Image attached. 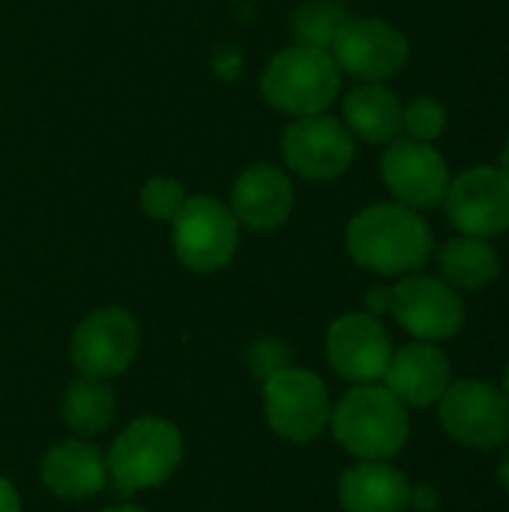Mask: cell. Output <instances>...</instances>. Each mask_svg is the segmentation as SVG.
I'll list each match as a JSON object with an SVG mask.
<instances>
[{
  "label": "cell",
  "instance_id": "6da1fadb",
  "mask_svg": "<svg viewBox=\"0 0 509 512\" xmlns=\"http://www.w3.org/2000/svg\"><path fill=\"white\" fill-rule=\"evenodd\" d=\"M351 258L381 276L417 273L435 252L423 216L405 204H375L357 213L345 234Z\"/></svg>",
  "mask_w": 509,
  "mask_h": 512
},
{
  "label": "cell",
  "instance_id": "7a4b0ae2",
  "mask_svg": "<svg viewBox=\"0 0 509 512\" xmlns=\"http://www.w3.org/2000/svg\"><path fill=\"white\" fill-rule=\"evenodd\" d=\"M336 441L360 462H387L408 441V405L381 384H357L330 411Z\"/></svg>",
  "mask_w": 509,
  "mask_h": 512
},
{
  "label": "cell",
  "instance_id": "3957f363",
  "mask_svg": "<svg viewBox=\"0 0 509 512\" xmlns=\"http://www.w3.org/2000/svg\"><path fill=\"white\" fill-rule=\"evenodd\" d=\"M342 87V69L327 48L294 45L279 51L261 75V93L279 111L309 117L333 105Z\"/></svg>",
  "mask_w": 509,
  "mask_h": 512
},
{
  "label": "cell",
  "instance_id": "277c9868",
  "mask_svg": "<svg viewBox=\"0 0 509 512\" xmlns=\"http://www.w3.org/2000/svg\"><path fill=\"white\" fill-rule=\"evenodd\" d=\"M183 459V438L174 423L162 417L132 420L108 453V477L114 492L132 495L138 489L162 486Z\"/></svg>",
  "mask_w": 509,
  "mask_h": 512
},
{
  "label": "cell",
  "instance_id": "5b68a950",
  "mask_svg": "<svg viewBox=\"0 0 509 512\" xmlns=\"http://www.w3.org/2000/svg\"><path fill=\"white\" fill-rule=\"evenodd\" d=\"M438 420L444 432L465 447H504L509 441V396L489 381H453L438 399Z\"/></svg>",
  "mask_w": 509,
  "mask_h": 512
},
{
  "label": "cell",
  "instance_id": "8992f818",
  "mask_svg": "<svg viewBox=\"0 0 509 512\" xmlns=\"http://www.w3.org/2000/svg\"><path fill=\"white\" fill-rule=\"evenodd\" d=\"M264 414L276 435L309 444L330 423L327 384L309 369L285 366L264 381Z\"/></svg>",
  "mask_w": 509,
  "mask_h": 512
},
{
  "label": "cell",
  "instance_id": "52a82bcc",
  "mask_svg": "<svg viewBox=\"0 0 509 512\" xmlns=\"http://www.w3.org/2000/svg\"><path fill=\"white\" fill-rule=\"evenodd\" d=\"M174 222V252L195 273L222 270L237 252V219L225 204L207 195L186 198Z\"/></svg>",
  "mask_w": 509,
  "mask_h": 512
},
{
  "label": "cell",
  "instance_id": "ba28073f",
  "mask_svg": "<svg viewBox=\"0 0 509 512\" xmlns=\"http://www.w3.org/2000/svg\"><path fill=\"white\" fill-rule=\"evenodd\" d=\"M387 312L420 342L453 339L465 324V306L456 288L435 276H405L390 288Z\"/></svg>",
  "mask_w": 509,
  "mask_h": 512
},
{
  "label": "cell",
  "instance_id": "9c48e42d",
  "mask_svg": "<svg viewBox=\"0 0 509 512\" xmlns=\"http://www.w3.org/2000/svg\"><path fill=\"white\" fill-rule=\"evenodd\" d=\"M447 216L459 234L495 237L509 228V174L495 165H477L450 180L444 195Z\"/></svg>",
  "mask_w": 509,
  "mask_h": 512
},
{
  "label": "cell",
  "instance_id": "30bf717a",
  "mask_svg": "<svg viewBox=\"0 0 509 512\" xmlns=\"http://www.w3.org/2000/svg\"><path fill=\"white\" fill-rule=\"evenodd\" d=\"M408 39L381 18H348L336 33L330 54L342 72L381 84L408 63Z\"/></svg>",
  "mask_w": 509,
  "mask_h": 512
},
{
  "label": "cell",
  "instance_id": "8fae6325",
  "mask_svg": "<svg viewBox=\"0 0 509 512\" xmlns=\"http://www.w3.org/2000/svg\"><path fill=\"white\" fill-rule=\"evenodd\" d=\"M138 324L126 309L108 306L87 315L72 336V366L87 378L123 375L138 354Z\"/></svg>",
  "mask_w": 509,
  "mask_h": 512
},
{
  "label": "cell",
  "instance_id": "7c38bea8",
  "mask_svg": "<svg viewBox=\"0 0 509 512\" xmlns=\"http://www.w3.org/2000/svg\"><path fill=\"white\" fill-rule=\"evenodd\" d=\"M381 177L393 198L411 210H426L444 201L450 189V168L444 156L414 138H393L381 156Z\"/></svg>",
  "mask_w": 509,
  "mask_h": 512
},
{
  "label": "cell",
  "instance_id": "4fadbf2b",
  "mask_svg": "<svg viewBox=\"0 0 509 512\" xmlns=\"http://www.w3.org/2000/svg\"><path fill=\"white\" fill-rule=\"evenodd\" d=\"M282 153L294 174L306 180H333L354 159V135L336 117L309 114L285 129Z\"/></svg>",
  "mask_w": 509,
  "mask_h": 512
},
{
  "label": "cell",
  "instance_id": "5bb4252c",
  "mask_svg": "<svg viewBox=\"0 0 509 512\" xmlns=\"http://www.w3.org/2000/svg\"><path fill=\"white\" fill-rule=\"evenodd\" d=\"M330 366L351 384H378L393 357L384 324L369 312H348L327 330Z\"/></svg>",
  "mask_w": 509,
  "mask_h": 512
},
{
  "label": "cell",
  "instance_id": "9a60e30c",
  "mask_svg": "<svg viewBox=\"0 0 509 512\" xmlns=\"http://www.w3.org/2000/svg\"><path fill=\"white\" fill-rule=\"evenodd\" d=\"M381 381L402 405L429 408L438 405V399L453 384V369L435 342H414L393 351Z\"/></svg>",
  "mask_w": 509,
  "mask_h": 512
},
{
  "label": "cell",
  "instance_id": "2e32d148",
  "mask_svg": "<svg viewBox=\"0 0 509 512\" xmlns=\"http://www.w3.org/2000/svg\"><path fill=\"white\" fill-rule=\"evenodd\" d=\"M294 207V189L282 168L258 162L246 168L231 189V216L249 231L279 228Z\"/></svg>",
  "mask_w": 509,
  "mask_h": 512
},
{
  "label": "cell",
  "instance_id": "e0dca14e",
  "mask_svg": "<svg viewBox=\"0 0 509 512\" xmlns=\"http://www.w3.org/2000/svg\"><path fill=\"white\" fill-rule=\"evenodd\" d=\"M108 462L84 441H63L51 447L42 459V483L66 501H84L105 489Z\"/></svg>",
  "mask_w": 509,
  "mask_h": 512
},
{
  "label": "cell",
  "instance_id": "ac0fdd59",
  "mask_svg": "<svg viewBox=\"0 0 509 512\" xmlns=\"http://www.w3.org/2000/svg\"><path fill=\"white\" fill-rule=\"evenodd\" d=\"M339 504L345 512H405L411 483L387 462H360L339 477Z\"/></svg>",
  "mask_w": 509,
  "mask_h": 512
},
{
  "label": "cell",
  "instance_id": "d6986e66",
  "mask_svg": "<svg viewBox=\"0 0 509 512\" xmlns=\"http://www.w3.org/2000/svg\"><path fill=\"white\" fill-rule=\"evenodd\" d=\"M345 123L348 132L369 144H390L402 132V102L393 90L381 84H363L351 90L345 99Z\"/></svg>",
  "mask_w": 509,
  "mask_h": 512
},
{
  "label": "cell",
  "instance_id": "ffe728a7",
  "mask_svg": "<svg viewBox=\"0 0 509 512\" xmlns=\"http://www.w3.org/2000/svg\"><path fill=\"white\" fill-rule=\"evenodd\" d=\"M438 267H441L447 285L477 291V288H486L489 282L498 279L501 255L486 237L459 234L438 249Z\"/></svg>",
  "mask_w": 509,
  "mask_h": 512
},
{
  "label": "cell",
  "instance_id": "44dd1931",
  "mask_svg": "<svg viewBox=\"0 0 509 512\" xmlns=\"http://www.w3.org/2000/svg\"><path fill=\"white\" fill-rule=\"evenodd\" d=\"M63 420L75 435H99L114 420V390L102 378H78L66 387Z\"/></svg>",
  "mask_w": 509,
  "mask_h": 512
},
{
  "label": "cell",
  "instance_id": "7402d4cb",
  "mask_svg": "<svg viewBox=\"0 0 509 512\" xmlns=\"http://www.w3.org/2000/svg\"><path fill=\"white\" fill-rule=\"evenodd\" d=\"M351 15L345 12L342 3L336 0H312L306 3L297 18H294V33L300 39V45H315V48H327L333 45L336 33L342 30V24Z\"/></svg>",
  "mask_w": 509,
  "mask_h": 512
},
{
  "label": "cell",
  "instance_id": "603a6c76",
  "mask_svg": "<svg viewBox=\"0 0 509 512\" xmlns=\"http://www.w3.org/2000/svg\"><path fill=\"white\" fill-rule=\"evenodd\" d=\"M447 126V108L432 99V96H417L405 111H402V129H408V138L432 144L441 138Z\"/></svg>",
  "mask_w": 509,
  "mask_h": 512
},
{
  "label": "cell",
  "instance_id": "cb8c5ba5",
  "mask_svg": "<svg viewBox=\"0 0 509 512\" xmlns=\"http://www.w3.org/2000/svg\"><path fill=\"white\" fill-rule=\"evenodd\" d=\"M186 204V192L171 177H153L141 189V210L153 219H174Z\"/></svg>",
  "mask_w": 509,
  "mask_h": 512
},
{
  "label": "cell",
  "instance_id": "d4e9b609",
  "mask_svg": "<svg viewBox=\"0 0 509 512\" xmlns=\"http://www.w3.org/2000/svg\"><path fill=\"white\" fill-rule=\"evenodd\" d=\"M291 366V354L282 342L276 339H261L249 348V369L255 378L267 381L270 375H276L279 369Z\"/></svg>",
  "mask_w": 509,
  "mask_h": 512
},
{
  "label": "cell",
  "instance_id": "484cf974",
  "mask_svg": "<svg viewBox=\"0 0 509 512\" xmlns=\"http://www.w3.org/2000/svg\"><path fill=\"white\" fill-rule=\"evenodd\" d=\"M438 504H441V495H438V489H435L432 483H417V486H411V504H408V507H414L417 512H435L438 510Z\"/></svg>",
  "mask_w": 509,
  "mask_h": 512
},
{
  "label": "cell",
  "instance_id": "4316f807",
  "mask_svg": "<svg viewBox=\"0 0 509 512\" xmlns=\"http://www.w3.org/2000/svg\"><path fill=\"white\" fill-rule=\"evenodd\" d=\"M366 306H369V315H381L390 309V288H372L369 297H366Z\"/></svg>",
  "mask_w": 509,
  "mask_h": 512
},
{
  "label": "cell",
  "instance_id": "83f0119b",
  "mask_svg": "<svg viewBox=\"0 0 509 512\" xmlns=\"http://www.w3.org/2000/svg\"><path fill=\"white\" fill-rule=\"evenodd\" d=\"M0 512H21V501H18V492L9 480L0 477Z\"/></svg>",
  "mask_w": 509,
  "mask_h": 512
},
{
  "label": "cell",
  "instance_id": "f1b7e54d",
  "mask_svg": "<svg viewBox=\"0 0 509 512\" xmlns=\"http://www.w3.org/2000/svg\"><path fill=\"white\" fill-rule=\"evenodd\" d=\"M498 480H501V486L507 489V495H509V450L504 453L501 465H498Z\"/></svg>",
  "mask_w": 509,
  "mask_h": 512
},
{
  "label": "cell",
  "instance_id": "f546056e",
  "mask_svg": "<svg viewBox=\"0 0 509 512\" xmlns=\"http://www.w3.org/2000/svg\"><path fill=\"white\" fill-rule=\"evenodd\" d=\"M501 168L509 174V138L507 144H504V150H501Z\"/></svg>",
  "mask_w": 509,
  "mask_h": 512
},
{
  "label": "cell",
  "instance_id": "4dcf8cb0",
  "mask_svg": "<svg viewBox=\"0 0 509 512\" xmlns=\"http://www.w3.org/2000/svg\"><path fill=\"white\" fill-rule=\"evenodd\" d=\"M105 512H144L141 507H129V504H123V507H111V510Z\"/></svg>",
  "mask_w": 509,
  "mask_h": 512
},
{
  "label": "cell",
  "instance_id": "1f68e13d",
  "mask_svg": "<svg viewBox=\"0 0 509 512\" xmlns=\"http://www.w3.org/2000/svg\"><path fill=\"white\" fill-rule=\"evenodd\" d=\"M504 393L509 396V366H507V372H504Z\"/></svg>",
  "mask_w": 509,
  "mask_h": 512
}]
</instances>
